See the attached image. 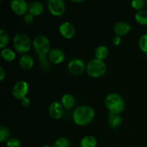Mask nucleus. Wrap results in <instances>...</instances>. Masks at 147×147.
I'll list each match as a JSON object with an SVG mask.
<instances>
[{"label": "nucleus", "instance_id": "1", "mask_svg": "<svg viewBox=\"0 0 147 147\" xmlns=\"http://www.w3.org/2000/svg\"><path fill=\"white\" fill-rule=\"evenodd\" d=\"M95 116L93 108L88 106H81L74 111L73 119L75 123L79 126H86L91 123Z\"/></svg>", "mask_w": 147, "mask_h": 147}, {"label": "nucleus", "instance_id": "2", "mask_svg": "<svg viewBox=\"0 0 147 147\" xmlns=\"http://www.w3.org/2000/svg\"><path fill=\"white\" fill-rule=\"evenodd\" d=\"M105 104L109 111L114 114H119L125 109L124 100L117 93H112L108 95L105 100Z\"/></svg>", "mask_w": 147, "mask_h": 147}, {"label": "nucleus", "instance_id": "3", "mask_svg": "<svg viewBox=\"0 0 147 147\" xmlns=\"http://www.w3.org/2000/svg\"><path fill=\"white\" fill-rule=\"evenodd\" d=\"M107 67L103 60L98 59H92L89 61L86 66V71L88 75L92 78H100L104 76Z\"/></svg>", "mask_w": 147, "mask_h": 147}, {"label": "nucleus", "instance_id": "4", "mask_svg": "<svg viewBox=\"0 0 147 147\" xmlns=\"http://www.w3.org/2000/svg\"><path fill=\"white\" fill-rule=\"evenodd\" d=\"M14 49L20 53H25L31 47V41L28 36L22 32L17 33L13 39Z\"/></svg>", "mask_w": 147, "mask_h": 147}, {"label": "nucleus", "instance_id": "5", "mask_svg": "<svg viewBox=\"0 0 147 147\" xmlns=\"http://www.w3.org/2000/svg\"><path fill=\"white\" fill-rule=\"evenodd\" d=\"M33 47L37 55H47L50 52V42L49 39L44 35H39L33 41Z\"/></svg>", "mask_w": 147, "mask_h": 147}, {"label": "nucleus", "instance_id": "6", "mask_svg": "<svg viewBox=\"0 0 147 147\" xmlns=\"http://www.w3.org/2000/svg\"><path fill=\"white\" fill-rule=\"evenodd\" d=\"M28 90V83L24 80H20L14 84L12 88V95L16 99L21 100L26 97Z\"/></svg>", "mask_w": 147, "mask_h": 147}, {"label": "nucleus", "instance_id": "7", "mask_svg": "<svg viewBox=\"0 0 147 147\" xmlns=\"http://www.w3.org/2000/svg\"><path fill=\"white\" fill-rule=\"evenodd\" d=\"M47 7L53 15L61 16L65 10V4L63 0H49L47 1Z\"/></svg>", "mask_w": 147, "mask_h": 147}, {"label": "nucleus", "instance_id": "8", "mask_svg": "<svg viewBox=\"0 0 147 147\" xmlns=\"http://www.w3.org/2000/svg\"><path fill=\"white\" fill-rule=\"evenodd\" d=\"M67 69L71 74L78 76L83 73L86 69V64L80 59L75 58L69 62L67 65Z\"/></svg>", "mask_w": 147, "mask_h": 147}, {"label": "nucleus", "instance_id": "9", "mask_svg": "<svg viewBox=\"0 0 147 147\" xmlns=\"http://www.w3.org/2000/svg\"><path fill=\"white\" fill-rule=\"evenodd\" d=\"M59 32L63 37L66 39H71L76 34L75 27L69 22H64L59 26Z\"/></svg>", "mask_w": 147, "mask_h": 147}, {"label": "nucleus", "instance_id": "10", "mask_svg": "<svg viewBox=\"0 0 147 147\" xmlns=\"http://www.w3.org/2000/svg\"><path fill=\"white\" fill-rule=\"evenodd\" d=\"M11 8L15 14L23 15L28 11L29 6L24 0H13L11 1Z\"/></svg>", "mask_w": 147, "mask_h": 147}, {"label": "nucleus", "instance_id": "11", "mask_svg": "<svg viewBox=\"0 0 147 147\" xmlns=\"http://www.w3.org/2000/svg\"><path fill=\"white\" fill-rule=\"evenodd\" d=\"M64 107L61 103L54 101L49 106V114L55 119H59L63 116L64 113Z\"/></svg>", "mask_w": 147, "mask_h": 147}, {"label": "nucleus", "instance_id": "12", "mask_svg": "<svg viewBox=\"0 0 147 147\" xmlns=\"http://www.w3.org/2000/svg\"><path fill=\"white\" fill-rule=\"evenodd\" d=\"M49 59L54 64H60L65 59L64 52L58 48L53 49L49 53Z\"/></svg>", "mask_w": 147, "mask_h": 147}, {"label": "nucleus", "instance_id": "13", "mask_svg": "<svg viewBox=\"0 0 147 147\" xmlns=\"http://www.w3.org/2000/svg\"><path fill=\"white\" fill-rule=\"evenodd\" d=\"M113 30L116 35L121 37L129 32L131 30V25L126 22H119L113 27Z\"/></svg>", "mask_w": 147, "mask_h": 147}, {"label": "nucleus", "instance_id": "14", "mask_svg": "<svg viewBox=\"0 0 147 147\" xmlns=\"http://www.w3.org/2000/svg\"><path fill=\"white\" fill-rule=\"evenodd\" d=\"M19 63L22 68L24 69V70H29L32 69L34 65V60L30 55L24 54L20 57Z\"/></svg>", "mask_w": 147, "mask_h": 147}, {"label": "nucleus", "instance_id": "15", "mask_svg": "<svg viewBox=\"0 0 147 147\" xmlns=\"http://www.w3.org/2000/svg\"><path fill=\"white\" fill-rule=\"evenodd\" d=\"M44 11V6L40 1H33L29 5L28 11L33 16H38Z\"/></svg>", "mask_w": 147, "mask_h": 147}, {"label": "nucleus", "instance_id": "16", "mask_svg": "<svg viewBox=\"0 0 147 147\" xmlns=\"http://www.w3.org/2000/svg\"><path fill=\"white\" fill-rule=\"evenodd\" d=\"M61 103L65 109H72L76 104V100L73 96L67 93V94L63 95L62 97Z\"/></svg>", "mask_w": 147, "mask_h": 147}, {"label": "nucleus", "instance_id": "17", "mask_svg": "<svg viewBox=\"0 0 147 147\" xmlns=\"http://www.w3.org/2000/svg\"><path fill=\"white\" fill-rule=\"evenodd\" d=\"M108 123L113 129L119 127L121 123L122 119L119 114H114L109 112L108 114Z\"/></svg>", "mask_w": 147, "mask_h": 147}, {"label": "nucleus", "instance_id": "18", "mask_svg": "<svg viewBox=\"0 0 147 147\" xmlns=\"http://www.w3.org/2000/svg\"><path fill=\"white\" fill-rule=\"evenodd\" d=\"M97 140L93 136H86L81 139L80 146L81 147H96Z\"/></svg>", "mask_w": 147, "mask_h": 147}, {"label": "nucleus", "instance_id": "19", "mask_svg": "<svg viewBox=\"0 0 147 147\" xmlns=\"http://www.w3.org/2000/svg\"><path fill=\"white\" fill-rule=\"evenodd\" d=\"M109 49L107 47L104 45H100L95 50V56H96V59L98 60H103L106 59L109 55Z\"/></svg>", "mask_w": 147, "mask_h": 147}, {"label": "nucleus", "instance_id": "20", "mask_svg": "<svg viewBox=\"0 0 147 147\" xmlns=\"http://www.w3.org/2000/svg\"><path fill=\"white\" fill-rule=\"evenodd\" d=\"M135 20L142 25H147V10L142 9L135 14Z\"/></svg>", "mask_w": 147, "mask_h": 147}, {"label": "nucleus", "instance_id": "21", "mask_svg": "<svg viewBox=\"0 0 147 147\" xmlns=\"http://www.w3.org/2000/svg\"><path fill=\"white\" fill-rule=\"evenodd\" d=\"M1 55L3 60H4L7 62L13 61L15 58V53L9 48H4L1 50Z\"/></svg>", "mask_w": 147, "mask_h": 147}, {"label": "nucleus", "instance_id": "22", "mask_svg": "<svg viewBox=\"0 0 147 147\" xmlns=\"http://www.w3.org/2000/svg\"><path fill=\"white\" fill-rule=\"evenodd\" d=\"M9 40V35L7 32L4 30L3 29L0 30V47L1 49L5 48L6 46L8 45Z\"/></svg>", "mask_w": 147, "mask_h": 147}, {"label": "nucleus", "instance_id": "23", "mask_svg": "<svg viewBox=\"0 0 147 147\" xmlns=\"http://www.w3.org/2000/svg\"><path fill=\"white\" fill-rule=\"evenodd\" d=\"M9 136V130L4 126H0V142H7L10 139Z\"/></svg>", "mask_w": 147, "mask_h": 147}, {"label": "nucleus", "instance_id": "24", "mask_svg": "<svg viewBox=\"0 0 147 147\" xmlns=\"http://www.w3.org/2000/svg\"><path fill=\"white\" fill-rule=\"evenodd\" d=\"M70 146V141L65 137H60L56 139L54 142L53 147H69Z\"/></svg>", "mask_w": 147, "mask_h": 147}, {"label": "nucleus", "instance_id": "25", "mask_svg": "<svg viewBox=\"0 0 147 147\" xmlns=\"http://www.w3.org/2000/svg\"><path fill=\"white\" fill-rule=\"evenodd\" d=\"M139 46L142 52L147 53V34L141 36L139 40Z\"/></svg>", "mask_w": 147, "mask_h": 147}, {"label": "nucleus", "instance_id": "26", "mask_svg": "<svg viewBox=\"0 0 147 147\" xmlns=\"http://www.w3.org/2000/svg\"><path fill=\"white\" fill-rule=\"evenodd\" d=\"M146 4V1L144 0H134L131 2V5L134 9L137 10H142L144 7L145 4Z\"/></svg>", "mask_w": 147, "mask_h": 147}, {"label": "nucleus", "instance_id": "27", "mask_svg": "<svg viewBox=\"0 0 147 147\" xmlns=\"http://www.w3.org/2000/svg\"><path fill=\"white\" fill-rule=\"evenodd\" d=\"M7 147H20V142L17 138H10L6 142Z\"/></svg>", "mask_w": 147, "mask_h": 147}, {"label": "nucleus", "instance_id": "28", "mask_svg": "<svg viewBox=\"0 0 147 147\" xmlns=\"http://www.w3.org/2000/svg\"><path fill=\"white\" fill-rule=\"evenodd\" d=\"M24 20L27 24H30V23L32 22L33 20H34V16L32 15L30 13H28V14H27L24 16Z\"/></svg>", "mask_w": 147, "mask_h": 147}, {"label": "nucleus", "instance_id": "29", "mask_svg": "<svg viewBox=\"0 0 147 147\" xmlns=\"http://www.w3.org/2000/svg\"><path fill=\"white\" fill-rule=\"evenodd\" d=\"M21 104L22 106H24V107H27V106H30V100L27 97L24 98H22L21 100Z\"/></svg>", "mask_w": 147, "mask_h": 147}, {"label": "nucleus", "instance_id": "30", "mask_svg": "<svg viewBox=\"0 0 147 147\" xmlns=\"http://www.w3.org/2000/svg\"><path fill=\"white\" fill-rule=\"evenodd\" d=\"M121 42V39L120 36L116 35L113 38V44L114 45H120Z\"/></svg>", "mask_w": 147, "mask_h": 147}, {"label": "nucleus", "instance_id": "31", "mask_svg": "<svg viewBox=\"0 0 147 147\" xmlns=\"http://www.w3.org/2000/svg\"><path fill=\"white\" fill-rule=\"evenodd\" d=\"M6 77V73L4 69L3 68V67H0V80L1 81H2L4 79V78Z\"/></svg>", "mask_w": 147, "mask_h": 147}, {"label": "nucleus", "instance_id": "32", "mask_svg": "<svg viewBox=\"0 0 147 147\" xmlns=\"http://www.w3.org/2000/svg\"><path fill=\"white\" fill-rule=\"evenodd\" d=\"M38 59L42 63H45L47 62V57L46 55H39Z\"/></svg>", "mask_w": 147, "mask_h": 147}, {"label": "nucleus", "instance_id": "33", "mask_svg": "<svg viewBox=\"0 0 147 147\" xmlns=\"http://www.w3.org/2000/svg\"><path fill=\"white\" fill-rule=\"evenodd\" d=\"M42 147H53V146H50V145H48V144H45V145H43Z\"/></svg>", "mask_w": 147, "mask_h": 147}, {"label": "nucleus", "instance_id": "34", "mask_svg": "<svg viewBox=\"0 0 147 147\" xmlns=\"http://www.w3.org/2000/svg\"><path fill=\"white\" fill-rule=\"evenodd\" d=\"M74 1V2H80V1Z\"/></svg>", "mask_w": 147, "mask_h": 147}, {"label": "nucleus", "instance_id": "35", "mask_svg": "<svg viewBox=\"0 0 147 147\" xmlns=\"http://www.w3.org/2000/svg\"><path fill=\"white\" fill-rule=\"evenodd\" d=\"M146 4H147V0L146 1Z\"/></svg>", "mask_w": 147, "mask_h": 147}, {"label": "nucleus", "instance_id": "36", "mask_svg": "<svg viewBox=\"0 0 147 147\" xmlns=\"http://www.w3.org/2000/svg\"><path fill=\"white\" fill-rule=\"evenodd\" d=\"M78 147H81V146H78Z\"/></svg>", "mask_w": 147, "mask_h": 147}]
</instances>
